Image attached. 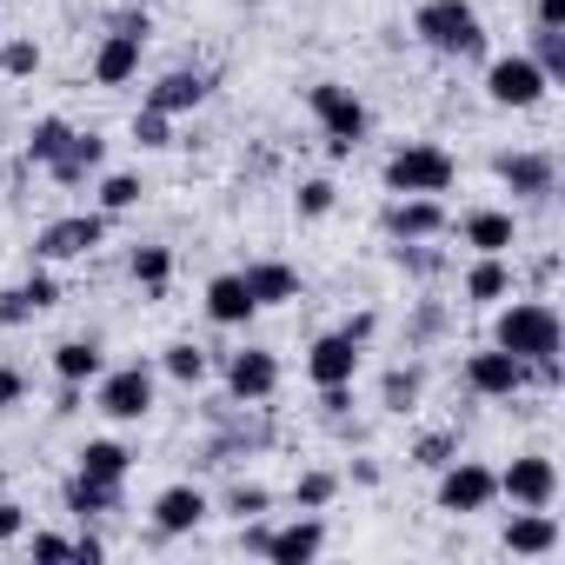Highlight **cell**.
Segmentation results:
<instances>
[{
	"instance_id": "4dcf8cb0",
	"label": "cell",
	"mask_w": 565,
	"mask_h": 565,
	"mask_svg": "<svg viewBox=\"0 0 565 565\" xmlns=\"http://www.w3.org/2000/svg\"><path fill=\"white\" fill-rule=\"evenodd\" d=\"M140 193H147V180H140V173H107L94 200H100V213L114 220V213H134V206H140Z\"/></svg>"
},
{
	"instance_id": "d4e9b609",
	"label": "cell",
	"mask_w": 565,
	"mask_h": 565,
	"mask_svg": "<svg viewBox=\"0 0 565 565\" xmlns=\"http://www.w3.org/2000/svg\"><path fill=\"white\" fill-rule=\"evenodd\" d=\"M206 100V74H160L153 87H147V107H160V114H193Z\"/></svg>"
},
{
	"instance_id": "f1b7e54d",
	"label": "cell",
	"mask_w": 565,
	"mask_h": 565,
	"mask_svg": "<svg viewBox=\"0 0 565 565\" xmlns=\"http://www.w3.org/2000/svg\"><path fill=\"white\" fill-rule=\"evenodd\" d=\"M419 393H426V366H393L386 386H380V406H386V413H413Z\"/></svg>"
},
{
	"instance_id": "52a82bcc",
	"label": "cell",
	"mask_w": 565,
	"mask_h": 565,
	"mask_svg": "<svg viewBox=\"0 0 565 565\" xmlns=\"http://www.w3.org/2000/svg\"><path fill=\"white\" fill-rule=\"evenodd\" d=\"M140 54H147V14H120L114 34L94 47V81L100 87H127L140 74Z\"/></svg>"
},
{
	"instance_id": "f6af8a7d",
	"label": "cell",
	"mask_w": 565,
	"mask_h": 565,
	"mask_svg": "<svg viewBox=\"0 0 565 565\" xmlns=\"http://www.w3.org/2000/svg\"><path fill=\"white\" fill-rule=\"evenodd\" d=\"M74 558H81V565H100V558H107V545H100L94 532H81V539H74Z\"/></svg>"
},
{
	"instance_id": "30bf717a",
	"label": "cell",
	"mask_w": 565,
	"mask_h": 565,
	"mask_svg": "<svg viewBox=\"0 0 565 565\" xmlns=\"http://www.w3.org/2000/svg\"><path fill=\"white\" fill-rule=\"evenodd\" d=\"M466 386H472L479 399H519V393L532 386V366H525V360H512L505 347H486V353H472V360H466Z\"/></svg>"
},
{
	"instance_id": "6da1fadb",
	"label": "cell",
	"mask_w": 565,
	"mask_h": 565,
	"mask_svg": "<svg viewBox=\"0 0 565 565\" xmlns=\"http://www.w3.org/2000/svg\"><path fill=\"white\" fill-rule=\"evenodd\" d=\"M492 347H505L512 360L539 366V360H552V353L565 347V327H558L552 300H512V307H499V320H492Z\"/></svg>"
},
{
	"instance_id": "484cf974",
	"label": "cell",
	"mask_w": 565,
	"mask_h": 565,
	"mask_svg": "<svg viewBox=\"0 0 565 565\" xmlns=\"http://www.w3.org/2000/svg\"><path fill=\"white\" fill-rule=\"evenodd\" d=\"M114 505H120V479H94V472L74 466V479H67V512L100 519V512H114Z\"/></svg>"
},
{
	"instance_id": "b9f144b4",
	"label": "cell",
	"mask_w": 565,
	"mask_h": 565,
	"mask_svg": "<svg viewBox=\"0 0 565 565\" xmlns=\"http://www.w3.org/2000/svg\"><path fill=\"white\" fill-rule=\"evenodd\" d=\"M21 399H28V373L21 366H0V413L21 406Z\"/></svg>"
},
{
	"instance_id": "cb8c5ba5",
	"label": "cell",
	"mask_w": 565,
	"mask_h": 565,
	"mask_svg": "<svg viewBox=\"0 0 565 565\" xmlns=\"http://www.w3.org/2000/svg\"><path fill=\"white\" fill-rule=\"evenodd\" d=\"M505 294H512V266H505V253H479L472 273H466V307H499Z\"/></svg>"
},
{
	"instance_id": "8d00e7d4",
	"label": "cell",
	"mask_w": 565,
	"mask_h": 565,
	"mask_svg": "<svg viewBox=\"0 0 565 565\" xmlns=\"http://www.w3.org/2000/svg\"><path fill=\"white\" fill-rule=\"evenodd\" d=\"M333 200H340V186H333V180H300L294 213H300V220H327V213H333Z\"/></svg>"
},
{
	"instance_id": "7c38bea8",
	"label": "cell",
	"mask_w": 565,
	"mask_h": 565,
	"mask_svg": "<svg viewBox=\"0 0 565 565\" xmlns=\"http://www.w3.org/2000/svg\"><path fill=\"white\" fill-rule=\"evenodd\" d=\"M226 393H233L239 406L273 399V393H279V360H273L266 347H239V353L226 360Z\"/></svg>"
},
{
	"instance_id": "7402d4cb",
	"label": "cell",
	"mask_w": 565,
	"mask_h": 565,
	"mask_svg": "<svg viewBox=\"0 0 565 565\" xmlns=\"http://www.w3.org/2000/svg\"><path fill=\"white\" fill-rule=\"evenodd\" d=\"M459 239H466L472 253H512V239H519V220H512L505 206H472V213L459 220Z\"/></svg>"
},
{
	"instance_id": "2e32d148",
	"label": "cell",
	"mask_w": 565,
	"mask_h": 565,
	"mask_svg": "<svg viewBox=\"0 0 565 565\" xmlns=\"http://www.w3.org/2000/svg\"><path fill=\"white\" fill-rule=\"evenodd\" d=\"M505 552H519V558L558 552V519H552V505H512V519H505Z\"/></svg>"
},
{
	"instance_id": "f546056e",
	"label": "cell",
	"mask_w": 565,
	"mask_h": 565,
	"mask_svg": "<svg viewBox=\"0 0 565 565\" xmlns=\"http://www.w3.org/2000/svg\"><path fill=\"white\" fill-rule=\"evenodd\" d=\"M127 273H134V287H147V294H160L167 279H173V246H134V259H127Z\"/></svg>"
},
{
	"instance_id": "8992f818",
	"label": "cell",
	"mask_w": 565,
	"mask_h": 565,
	"mask_svg": "<svg viewBox=\"0 0 565 565\" xmlns=\"http://www.w3.org/2000/svg\"><path fill=\"white\" fill-rule=\"evenodd\" d=\"M492 499H499V472H492V466H479V459H446V466H439V512L472 519V512H486Z\"/></svg>"
},
{
	"instance_id": "836d02e7",
	"label": "cell",
	"mask_w": 565,
	"mask_h": 565,
	"mask_svg": "<svg viewBox=\"0 0 565 565\" xmlns=\"http://www.w3.org/2000/svg\"><path fill=\"white\" fill-rule=\"evenodd\" d=\"M532 61H539V74L558 87V81H565V28H539V34H532Z\"/></svg>"
},
{
	"instance_id": "ffe728a7",
	"label": "cell",
	"mask_w": 565,
	"mask_h": 565,
	"mask_svg": "<svg viewBox=\"0 0 565 565\" xmlns=\"http://www.w3.org/2000/svg\"><path fill=\"white\" fill-rule=\"evenodd\" d=\"M492 173H499L512 193H525V200H545V193L558 186L552 153H499V160H492Z\"/></svg>"
},
{
	"instance_id": "f35d334b",
	"label": "cell",
	"mask_w": 565,
	"mask_h": 565,
	"mask_svg": "<svg viewBox=\"0 0 565 565\" xmlns=\"http://www.w3.org/2000/svg\"><path fill=\"white\" fill-rule=\"evenodd\" d=\"M446 459H459V433H426L413 446V466H426V472H439Z\"/></svg>"
},
{
	"instance_id": "ab89813d",
	"label": "cell",
	"mask_w": 565,
	"mask_h": 565,
	"mask_svg": "<svg viewBox=\"0 0 565 565\" xmlns=\"http://www.w3.org/2000/svg\"><path fill=\"white\" fill-rule=\"evenodd\" d=\"M266 505H273V492H266V486H253V479L226 492V512H233V519H259Z\"/></svg>"
},
{
	"instance_id": "5bb4252c",
	"label": "cell",
	"mask_w": 565,
	"mask_h": 565,
	"mask_svg": "<svg viewBox=\"0 0 565 565\" xmlns=\"http://www.w3.org/2000/svg\"><path fill=\"white\" fill-rule=\"evenodd\" d=\"M206 512H213V505H206V492L180 479V486H167V492L153 499V532H160V539H186V532H200V525H206Z\"/></svg>"
},
{
	"instance_id": "3957f363",
	"label": "cell",
	"mask_w": 565,
	"mask_h": 565,
	"mask_svg": "<svg viewBox=\"0 0 565 565\" xmlns=\"http://www.w3.org/2000/svg\"><path fill=\"white\" fill-rule=\"evenodd\" d=\"M307 107H313V120L327 127V153H333V160H347V153L366 140V127H373L366 100H360L353 87H340V81H313V87H307Z\"/></svg>"
},
{
	"instance_id": "d590c367",
	"label": "cell",
	"mask_w": 565,
	"mask_h": 565,
	"mask_svg": "<svg viewBox=\"0 0 565 565\" xmlns=\"http://www.w3.org/2000/svg\"><path fill=\"white\" fill-rule=\"evenodd\" d=\"M134 140H140L147 153L173 147V114H160V107H140V114H134Z\"/></svg>"
},
{
	"instance_id": "44dd1931",
	"label": "cell",
	"mask_w": 565,
	"mask_h": 565,
	"mask_svg": "<svg viewBox=\"0 0 565 565\" xmlns=\"http://www.w3.org/2000/svg\"><path fill=\"white\" fill-rule=\"evenodd\" d=\"M100 160H107V140L74 127V134H67V147L47 160V173H54L61 186H81V180H94V173H100Z\"/></svg>"
},
{
	"instance_id": "1f68e13d",
	"label": "cell",
	"mask_w": 565,
	"mask_h": 565,
	"mask_svg": "<svg viewBox=\"0 0 565 565\" xmlns=\"http://www.w3.org/2000/svg\"><path fill=\"white\" fill-rule=\"evenodd\" d=\"M160 373L180 380V386H200V380H206V353H200L193 340H173V347L160 353Z\"/></svg>"
},
{
	"instance_id": "603a6c76",
	"label": "cell",
	"mask_w": 565,
	"mask_h": 565,
	"mask_svg": "<svg viewBox=\"0 0 565 565\" xmlns=\"http://www.w3.org/2000/svg\"><path fill=\"white\" fill-rule=\"evenodd\" d=\"M259 307H253V294H246V279L239 273H220L213 287H206V320L213 327H246Z\"/></svg>"
},
{
	"instance_id": "7a4b0ae2",
	"label": "cell",
	"mask_w": 565,
	"mask_h": 565,
	"mask_svg": "<svg viewBox=\"0 0 565 565\" xmlns=\"http://www.w3.org/2000/svg\"><path fill=\"white\" fill-rule=\"evenodd\" d=\"M413 34L433 54H446V61H479L486 54V28H479L472 0H426V8L413 14Z\"/></svg>"
},
{
	"instance_id": "9c48e42d",
	"label": "cell",
	"mask_w": 565,
	"mask_h": 565,
	"mask_svg": "<svg viewBox=\"0 0 565 565\" xmlns=\"http://www.w3.org/2000/svg\"><path fill=\"white\" fill-rule=\"evenodd\" d=\"M94 406H100L107 419H120V426L147 419V413H153V366H114V373H100Z\"/></svg>"
},
{
	"instance_id": "5b68a950",
	"label": "cell",
	"mask_w": 565,
	"mask_h": 565,
	"mask_svg": "<svg viewBox=\"0 0 565 565\" xmlns=\"http://www.w3.org/2000/svg\"><path fill=\"white\" fill-rule=\"evenodd\" d=\"M545 74H539V61L532 54H499V61H486V100L492 107H512V114H525V107H539L545 100Z\"/></svg>"
},
{
	"instance_id": "ee69618b",
	"label": "cell",
	"mask_w": 565,
	"mask_h": 565,
	"mask_svg": "<svg viewBox=\"0 0 565 565\" xmlns=\"http://www.w3.org/2000/svg\"><path fill=\"white\" fill-rule=\"evenodd\" d=\"M373 327H380V320H373V313H353V320H347V327H340V333H347V340H353V347H366V340H373Z\"/></svg>"
},
{
	"instance_id": "ac0fdd59",
	"label": "cell",
	"mask_w": 565,
	"mask_h": 565,
	"mask_svg": "<svg viewBox=\"0 0 565 565\" xmlns=\"http://www.w3.org/2000/svg\"><path fill=\"white\" fill-rule=\"evenodd\" d=\"M54 300H61V287H54V273L41 266V273H28V279H21V287L0 294V327H28V320H41Z\"/></svg>"
},
{
	"instance_id": "4316f807",
	"label": "cell",
	"mask_w": 565,
	"mask_h": 565,
	"mask_svg": "<svg viewBox=\"0 0 565 565\" xmlns=\"http://www.w3.org/2000/svg\"><path fill=\"white\" fill-rule=\"evenodd\" d=\"M54 373H61L67 386H87V380L107 373V360H100L94 340H61V347H54Z\"/></svg>"
},
{
	"instance_id": "83f0119b",
	"label": "cell",
	"mask_w": 565,
	"mask_h": 565,
	"mask_svg": "<svg viewBox=\"0 0 565 565\" xmlns=\"http://www.w3.org/2000/svg\"><path fill=\"white\" fill-rule=\"evenodd\" d=\"M81 472H94V479H120V486H127V472H134V446H120V439H87V446H81Z\"/></svg>"
},
{
	"instance_id": "7bdbcfd3",
	"label": "cell",
	"mask_w": 565,
	"mask_h": 565,
	"mask_svg": "<svg viewBox=\"0 0 565 565\" xmlns=\"http://www.w3.org/2000/svg\"><path fill=\"white\" fill-rule=\"evenodd\" d=\"M34 558H74V539H61V532H34Z\"/></svg>"
},
{
	"instance_id": "d6a6232c",
	"label": "cell",
	"mask_w": 565,
	"mask_h": 565,
	"mask_svg": "<svg viewBox=\"0 0 565 565\" xmlns=\"http://www.w3.org/2000/svg\"><path fill=\"white\" fill-rule=\"evenodd\" d=\"M67 134H74V127H67L61 114H47V120H34V134H28V167H47V160H54V153L67 147Z\"/></svg>"
},
{
	"instance_id": "60d3db41",
	"label": "cell",
	"mask_w": 565,
	"mask_h": 565,
	"mask_svg": "<svg viewBox=\"0 0 565 565\" xmlns=\"http://www.w3.org/2000/svg\"><path fill=\"white\" fill-rule=\"evenodd\" d=\"M28 532V505H14V499H0V545H14Z\"/></svg>"
},
{
	"instance_id": "d6986e66",
	"label": "cell",
	"mask_w": 565,
	"mask_h": 565,
	"mask_svg": "<svg viewBox=\"0 0 565 565\" xmlns=\"http://www.w3.org/2000/svg\"><path fill=\"white\" fill-rule=\"evenodd\" d=\"M239 279H246L253 307H287V300H300V273L287 259H246Z\"/></svg>"
},
{
	"instance_id": "e575fe53",
	"label": "cell",
	"mask_w": 565,
	"mask_h": 565,
	"mask_svg": "<svg viewBox=\"0 0 565 565\" xmlns=\"http://www.w3.org/2000/svg\"><path fill=\"white\" fill-rule=\"evenodd\" d=\"M340 499V479L333 472H300V486H294V505L300 512H327Z\"/></svg>"
},
{
	"instance_id": "e0dca14e",
	"label": "cell",
	"mask_w": 565,
	"mask_h": 565,
	"mask_svg": "<svg viewBox=\"0 0 565 565\" xmlns=\"http://www.w3.org/2000/svg\"><path fill=\"white\" fill-rule=\"evenodd\" d=\"M386 233H393V239H439V233H446V206H439L433 193H399V200L386 206Z\"/></svg>"
},
{
	"instance_id": "bcb514c9",
	"label": "cell",
	"mask_w": 565,
	"mask_h": 565,
	"mask_svg": "<svg viewBox=\"0 0 565 565\" xmlns=\"http://www.w3.org/2000/svg\"><path fill=\"white\" fill-rule=\"evenodd\" d=\"M532 14H539V28H565V0H539Z\"/></svg>"
},
{
	"instance_id": "74e56055",
	"label": "cell",
	"mask_w": 565,
	"mask_h": 565,
	"mask_svg": "<svg viewBox=\"0 0 565 565\" xmlns=\"http://www.w3.org/2000/svg\"><path fill=\"white\" fill-rule=\"evenodd\" d=\"M0 74H8V81H28V74H41V47L21 34V41H8V47H0Z\"/></svg>"
},
{
	"instance_id": "4fadbf2b",
	"label": "cell",
	"mask_w": 565,
	"mask_h": 565,
	"mask_svg": "<svg viewBox=\"0 0 565 565\" xmlns=\"http://www.w3.org/2000/svg\"><path fill=\"white\" fill-rule=\"evenodd\" d=\"M307 380L327 393V386H353L360 380V347L347 340V333H320L313 347H307Z\"/></svg>"
},
{
	"instance_id": "9a60e30c",
	"label": "cell",
	"mask_w": 565,
	"mask_h": 565,
	"mask_svg": "<svg viewBox=\"0 0 565 565\" xmlns=\"http://www.w3.org/2000/svg\"><path fill=\"white\" fill-rule=\"evenodd\" d=\"M320 552H327V519H320V512H300L294 525L266 532V558H273V565H307V558H320Z\"/></svg>"
},
{
	"instance_id": "277c9868",
	"label": "cell",
	"mask_w": 565,
	"mask_h": 565,
	"mask_svg": "<svg viewBox=\"0 0 565 565\" xmlns=\"http://www.w3.org/2000/svg\"><path fill=\"white\" fill-rule=\"evenodd\" d=\"M452 180H459V160L433 140H406L386 153V193H433L439 200Z\"/></svg>"
},
{
	"instance_id": "ba28073f",
	"label": "cell",
	"mask_w": 565,
	"mask_h": 565,
	"mask_svg": "<svg viewBox=\"0 0 565 565\" xmlns=\"http://www.w3.org/2000/svg\"><path fill=\"white\" fill-rule=\"evenodd\" d=\"M100 239H107V213H67V220H47V226L34 233V259H41V266L87 259Z\"/></svg>"
},
{
	"instance_id": "8fae6325",
	"label": "cell",
	"mask_w": 565,
	"mask_h": 565,
	"mask_svg": "<svg viewBox=\"0 0 565 565\" xmlns=\"http://www.w3.org/2000/svg\"><path fill=\"white\" fill-rule=\"evenodd\" d=\"M499 499H512V505H552L558 499V466L545 452H519L499 472Z\"/></svg>"
}]
</instances>
